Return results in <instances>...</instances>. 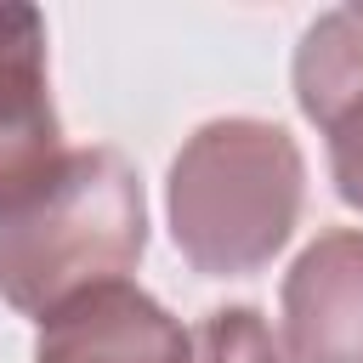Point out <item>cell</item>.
Returning <instances> with one entry per match:
<instances>
[{"instance_id": "5b68a950", "label": "cell", "mask_w": 363, "mask_h": 363, "mask_svg": "<svg viewBox=\"0 0 363 363\" xmlns=\"http://www.w3.org/2000/svg\"><path fill=\"white\" fill-rule=\"evenodd\" d=\"M187 329L130 278L96 284L40 318L34 363H182Z\"/></svg>"}, {"instance_id": "7a4b0ae2", "label": "cell", "mask_w": 363, "mask_h": 363, "mask_svg": "<svg viewBox=\"0 0 363 363\" xmlns=\"http://www.w3.org/2000/svg\"><path fill=\"white\" fill-rule=\"evenodd\" d=\"M170 238L204 278L267 267L306 204V159L272 119H210L170 159Z\"/></svg>"}, {"instance_id": "277c9868", "label": "cell", "mask_w": 363, "mask_h": 363, "mask_svg": "<svg viewBox=\"0 0 363 363\" xmlns=\"http://www.w3.org/2000/svg\"><path fill=\"white\" fill-rule=\"evenodd\" d=\"M278 301L295 363H363V233H318L284 272Z\"/></svg>"}, {"instance_id": "3957f363", "label": "cell", "mask_w": 363, "mask_h": 363, "mask_svg": "<svg viewBox=\"0 0 363 363\" xmlns=\"http://www.w3.org/2000/svg\"><path fill=\"white\" fill-rule=\"evenodd\" d=\"M62 153L68 147L45 74V17L0 0V210L45 187Z\"/></svg>"}, {"instance_id": "6da1fadb", "label": "cell", "mask_w": 363, "mask_h": 363, "mask_svg": "<svg viewBox=\"0 0 363 363\" xmlns=\"http://www.w3.org/2000/svg\"><path fill=\"white\" fill-rule=\"evenodd\" d=\"M147 250L142 176L119 147H68L45 187L0 210V301L45 318L119 284Z\"/></svg>"}, {"instance_id": "8992f818", "label": "cell", "mask_w": 363, "mask_h": 363, "mask_svg": "<svg viewBox=\"0 0 363 363\" xmlns=\"http://www.w3.org/2000/svg\"><path fill=\"white\" fill-rule=\"evenodd\" d=\"M182 363H295L284 352V335L255 306H216L187 329Z\"/></svg>"}]
</instances>
